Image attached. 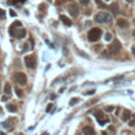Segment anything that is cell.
Masks as SVG:
<instances>
[{"label":"cell","instance_id":"1","mask_svg":"<svg viewBox=\"0 0 135 135\" xmlns=\"http://www.w3.org/2000/svg\"><path fill=\"white\" fill-rule=\"evenodd\" d=\"M101 36V30L98 29V27H93L88 34V38L89 40L94 42V41H97L99 38Z\"/></svg>","mask_w":135,"mask_h":135},{"label":"cell","instance_id":"2","mask_svg":"<svg viewBox=\"0 0 135 135\" xmlns=\"http://www.w3.org/2000/svg\"><path fill=\"white\" fill-rule=\"evenodd\" d=\"M111 17L108 13L106 12H99L95 15V21L97 23H106V22H109Z\"/></svg>","mask_w":135,"mask_h":135},{"label":"cell","instance_id":"3","mask_svg":"<svg viewBox=\"0 0 135 135\" xmlns=\"http://www.w3.org/2000/svg\"><path fill=\"white\" fill-rule=\"evenodd\" d=\"M24 63L26 66L29 68V69H34L37 65V60H36V56L35 55H29V56H26L24 58Z\"/></svg>","mask_w":135,"mask_h":135},{"label":"cell","instance_id":"4","mask_svg":"<svg viewBox=\"0 0 135 135\" xmlns=\"http://www.w3.org/2000/svg\"><path fill=\"white\" fill-rule=\"evenodd\" d=\"M120 49H122V43L118 40H114L109 45V52L111 54H117L120 51Z\"/></svg>","mask_w":135,"mask_h":135},{"label":"cell","instance_id":"5","mask_svg":"<svg viewBox=\"0 0 135 135\" xmlns=\"http://www.w3.org/2000/svg\"><path fill=\"white\" fill-rule=\"evenodd\" d=\"M15 81L20 86H26L27 83V75L24 73H17L15 75Z\"/></svg>","mask_w":135,"mask_h":135},{"label":"cell","instance_id":"6","mask_svg":"<svg viewBox=\"0 0 135 135\" xmlns=\"http://www.w3.org/2000/svg\"><path fill=\"white\" fill-rule=\"evenodd\" d=\"M68 12L70 13L71 16L77 17L78 14H79V9H78V5L76 4V3H71L70 5H68Z\"/></svg>","mask_w":135,"mask_h":135},{"label":"cell","instance_id":"7","mask_svg":"<svg viewBox=\"0 0 135 135\" xmlns=\"http://www.w3.org/2000/svg\"><path fill=\"white\" fill-rule=\"evenodd\" d=\"M95 117H96V119H97V122H99V125H101V126L109 122L108 119L105 118V114H104V112H102V111L95 112Z\"/></svg>","mask_w":135,"mask_h":135},{"label":"cell","instance_id":"8","mask_svg":"<svg viewBox=\"0 0 135 135\" xmlns=\"http://www.w3.org/2000/svg\"><path fill=\"white\" fill-rule=\"evenodd\" d=\"M26 35H27V31L24 30V29H20L18 31H15L14 32V36H15L17 39H22L26 37Z\"/></svg>","mask_w":135,"mask_h":135},{"label":"cell","instance_id":"9","mask_svg":"<svg viewBox=\"0 0 135 135\" xmlns=\"http://www.w3.org/2000/svg\"><path fill=\"white\" fill-rule=\"evenodd\" d=\"M117 26L119 27H122V29H127L129 27V22L123 18H119V19H117Z\"/></svg>","mask_w":135,"mask_h":135},{"label":"cell","instance_id":"10","mask_svg":"<svg viewBox=\"0 0 135 135\" xmlns=\"http://www.w3.org/2000/svg\"><path fill=\"white\" fill-rule=\"evenodd\" d=\"M82 132H83V134H84V135H94V134H95V132H94V129H93V128H92V127H89V126H87V127H83Z\"/></svg>","mask_w":135,"mask_h":135},{"label":"cell","instance_id":"11","mask_svg":"<svg viewBox=\"0 0 135 135\" xmlns=\"http://www.w3.org/2000/svg\"><path fill=\"white\" fill-rule=\"evenodd\" d=\"M60 20L62 21L63 23L66 24V26H68V27H70L71 24H72V21H71V19H69L67 16H65V15H60Z\"/></svg>","mask_w":135,"mask_h":135},{"label":"cell","instance_id":"12","mask_svg":"<svg viewBox=\"0 0 135 135\" xmlns=\"http://www.w3.org/2000/svg\"><path fill=\"white\" fill-rule=\"evenodd\" d=\"M130 117H131V111H129V110H125V111L122 112V119L123 120V122H127V120L129 119Z\"/></svg>","mask_w":135,"mask_h":135},{"label":"cell","instance_id":"13","mask_svg":"<svg viewBox=\"0 0 135 135\" xmlns=\"http://www.w3.org/2000/svg\"><path fill=\"white\" fill-rule=\"evenodd\" d=\"M1 125H2L3 128H5V129H9L10 127L13 126V119L10 118V119H8V120H5V122H3Z\"/></svg>","mask_w":135,"mask_h":135},{"label":"cell","instance_id":"14","mask_svg":"<svg viewBox=\"0 0 135 135\" xmlns=\"http://www.w3.org/2000/svg\"><path fill=\"white\" fill-rule=\"evenodd\" d=\"M110 11L114 14H117L118 13V4H117V3H112V4L110 5Z\"/></svg>","mask_w":135,"mask_h":135},{"label":"cell","instance_id":"15","mask_svg":"<svg viewBox=\"0 0 135 135\" xmlns=\"http://www.w3.org/2000/svg\"><path fill=\"white\" fill-rule=\"evenodd\" d=\"M11 90H12V89H11V86H10V84H9V83H5V86H4V93L10 96Z\"/></svg>","mask_w":135,"mask_h":135},{"label":"cell","instance_id":"16","mask_svg":"<svg viewBox=\"0 0 135 135\" xmlns=\"http://www.w3.org/2000/svg\"><path fill=\"white\" fill-rule=\"evenodd\" d=\"M6 108H8V110H9V111L10 112H12V113H15L16 111H17V108H16V107L15 106H14V105H8V107H6Z\"/></svg>","mask_w":135,"mask_h":135},{"label":"cell","instance_id":"17","mask_svg":"<svg viewBox=\"0 0 135 135\" xmlns=\"http://www.w3.org/2000/svg\"><path fill=\"white\" fill-rule=\"evenodd\" d=\"M78 101H79V99H78V98H75V97H74V98H72V99H71V101H70V106H71V107L75 106V105L77 104V102H78Z\"/></svg>","mask_w":135,"mask_h":135},{"label":"cell","instance_id":"18","mask_svg":"<svg viewBox=\"0 0 135 135\" xmlns=\"http://www.w3.org/2000/svg\"><path fill=\"white\" fill-rule=\"evenodd\" d=\"M15 92H16V95H17V96H18V97H22L23 96V94H22V91H21V90H19V89H15Z\"/></svg>","mask_w":135,"mask_h":135},{"label":"cell","instance_id":"19","mask_svg":"<svg viewBox=\"0 0 135 135\" xmlns=\"http://www.w3.org/2000/svg\"><path fill=\"white\" fill-rule=\"evenodd\" d=\"M5 18V11L3 9H0V19H4Z\"/></svg>","mask_w":135,"mask_h":135},{"label":"cell","instance_id":"20","mask_svg":"<svg viewBox=\"0 0 135 135\" xmlns=\"http://www.w3.org/2000/svg\"><path fill=\"white\" fill-rule=\"evenodd\" d=\"M105 110L107 112H112L113 110H114V106H107L105 108Z\"/></svg>","mask_w":135,"mask_h":135},{"label":"cell","instance_id":"21","mask_svg":"<svg viewBox=\"0 0 135 135\" xmlns=\"http://www.w3.org/2000/svg\"><path fill=\"white\" fill-rule=\"evenodd\" d=\"M105 39H106V41H110V40H111V39H112V35H111V33H107Z\"/></svg>","mask_w":135,"mask_h":135},{"label":"cell","instance_id":"22","mask_svg":"<svg viewBox=\"0 0 135 135\" xmlns=\"http://www.w3.org/2000/svg\"><path fill=\"white\" fill-rule=\"evenodd\" d=\"M12 26H13L14 27H21V22H20V21H15V22H14Z\"/></svg>","mask_w":135,"mask_h":135},{"label":"cell","instance_id":"23","mask_svg":"<svg viewBox=\"0 0 135 135\" xmlns=\"http://www.w3.org/2000/svg\"><path fill=\"white\" fill-rule=\"evenodd\" d=\"M89 2H90V0H80V3L83 5H87L89 4Z\"/></svg>","mask_w":135,"mask_h":135},{"label":"cell","instance_id":"24","mask_svg":"<svg viewBox=\"0 0 135 135\" xmlns=\"http://www.w3.org/2000/svg\"><path fill=\"white\" fill-rule=\"evenodd\" d=\"M129 126H130V127H135V118H133V119L129 122Z\"/></svg>","mask_w":135,"mask_h":135},{"label":"cell","instance_id":"25","mask_svg":"<svg viewBox=\"0 0 135 135\" xmlns=\"http://www.w3.org/2000/svg\"><path fill=\"white\" fill-rule=\"evenodd\" d=\"M10 15L12 16V17H15V16H16V13L14 12L13 10H10Z\"/></svg>","mask_w":135,"mask_h":135},{"label":"cell","instance_id":"26","mask_svg":"<svg viewBox=\"0 0 135 135\" xmlns=\"http://www.w3.org/2000/svg\"><path fill=\"white\" fill-rule=\"evenodd\" d=\"M53 108V105L52 104H50L49 106H48V108H47V112H50V111H51V109Z\"/></svg>","mask_w":135,"mask_h":135},{"label":"cell","instance_id":"27","mask_svg":"<svg viewBox=\"0 0 135 135\" xmlns=\"http://www.w3.org/2000/svg\"><path fill=\"white\" fill-rule=\"evenodd\" d=\"M95 93V91L94 90H92V91H89V92H87V93H84L86 95H91V94H94Z\"/></svg>","mask_w":135,"mask_h":135},{"label":"cell","instance_id":"28","mask_svg":"<svg viewBox=\"0 0 135 135\" xmlns=\"http://www.w3.org/2000/svg\"><path fill=\"white\" fill-rule=\"evenodd\" d=\"M8 99H9V97H8V96H2L1 100H2V101H6V100H8Z\"/></svg>","mask_w":135,"mask_h":135},{"label":"cell","instance_id":"29","mask_svg":"<svg viewBox=\"0 0 135 135\" xmlns=\"http://www.w3.org/2000/svg\"><path fill=\"white\" fill-rule=\"evenodd\" d=\"M109 130H110V131H112V132H115V129H114V128H113L112 126H110V127H109Z\"/></svg>","mask_w":135,"mask_h":135},{"label":"cell","instance_id":"30","mask_svg":"<svg viewBox=\"0 0 135 135\" xmlns=\"http://www.w3.org/2000/svg\"><path fill=\"white\" fill-rule=\"evenodd\" d=\"M96 1V3L97 4H99V5H102V3H101V0H95Z\"/></svg>","mask_w":135,"mask_h":135},{"label":"cell","instance_id":"31","mask_svg":"<svg viewBox=\"0 0 135 135\" xmlns=\"http://www.w3.org/2000/svg\"><path fill=\"white\" fill-rule=\"evenodd\" d=\"M132 53H133V55H134V57H135V47L132 48Z\"/></svg>","mask_w":135,"mask_h":135},{"label":"cell","instance_id":"32","mask_svg":"<svg viewBox=\"0 0 135 135\" xmlns=\"http://www.w3.org/2000/svg\"><path fill=\"white\" fill-rule=\"evenodd\" d=\"M50 98H51L52 100H53V99H55V98H56V95H51V97H50Z\"/></svg>","mask_w":135,"mask_h":135},{"label":"cell","instance_id":"33","mask_svg":"<svg viewBox=\"0 0 135 135\" xmlns=\"http://www.w3.org/2000/svg\"><path fill=\"white\" fill-rule=\"evenodd\" d=\"M17 1H19V2H24L26 0H17Z\"/></svg>","mask_w":135,"mask_h":135},{"label":"cell","instance_id":"34","mask_svg":"<svg viewBox=\"0 0 135 135\" xmlns=\"http://www.w3.org/2000/svg\"><path fill=\"white\" fill-rule=\"evenodd\" d=\"M127 2H129V3H131V2H132V0H127Z\"/></svg>","mask_w":135,"mask_h":135},{"label":"cell","instance_id":"35","mask_svg":"<svg viewBox=\"0 0 135 135\" xmlns=\"http://www.w3.org/2000/svg\"><path fill=\"white\" fill-rule=\"evenodd\" d=\"M0 135H5L4 133H2V132H0Z\"/></svg>","mask_w":135,"mask_h":135},{"label":"cell","instance_id":"36","mask_svg":"<svg viewBox=\"0 0 135 135\" xmlns=\"http://www.w3.org/2000/svg\"><path fill=\"white\" fill-rule=\"evenodd\" d=\"M1 110H2V109H1V108H0V113H1Z\"/></svg>","mask_w":135,"mask_h":135},{"label":"cell","instance_id":"37","mask_svg":"<svg viewBox=\"0 0 135 135\" xmlns=\"http://www.w3.org/2000/svg\"><path fill=\"white\" fill-rule=\"evenodd\" d=\"M134 36H135V31H134Z\"/></svg>","mask_w":135,"mask_h":135},{"label":"cell","instance_id":"38","mask_svg":"<svg viewBox=\"0 0 135 135\" xmlns=\"http://www.w3.org/2000/svg\"><path fill=\"white\" fill-rule=\"evenodd\" d=\"M19 135H23V134H21V133H20V134H19Z\"/></svg>","mask_w":135,"mask_h":135},{"label":"cell","instance_id":"39","mask_svg":"<svg viewBox=\"0 0 135 135\" xmlns=\"http://www.w3.org/2000/svg\"><path fill=\"white\" fill-rule=\"evenodd\" d=\"M106 1H109V0H106Z\"/></svg>","mask_w":135,"mask_h":135}]
</instances>
